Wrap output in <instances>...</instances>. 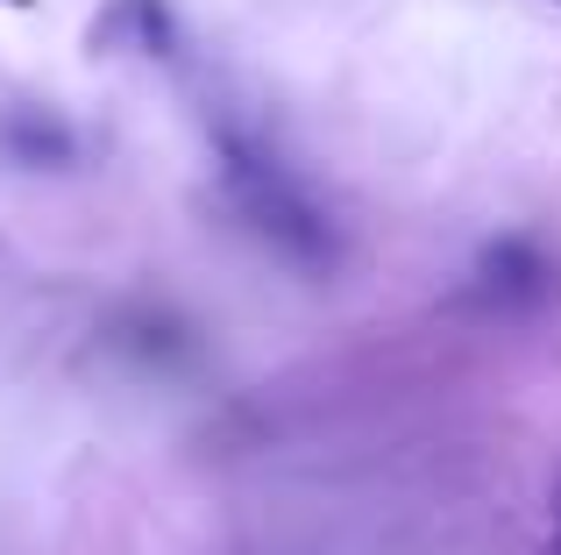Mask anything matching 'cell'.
I'll list each match as a JSON object with an SVG mask.
<instances>
[{
    "instance_id": "obj_3",
    "label": "cell",
    "mask_w": 561,
    "mask_h": 555,
    "mask_svg": "<svg viewBox=\"0 0 561 555\" xmlns=\"http://www.w3.org/2000/svg\"><path fill=\"white\" fill-rule=\"evenodd\" d=\"M93 57L100 50H150V57H179V14L164 0H107V14L93 22Z\"/></svg>"
},
{
    "instance_id": "obj_2",
    "label": "cell",
    "mask_w": 561,
    "mask_h": 555,
    "mask_svg": "<svg viewBox=\"0 0 561 555\" xmlns=\"http://www.w3.org/2000/svg\"><path fill=\"white\" fill-rule=\"evenodd\" d=\"M469 299L491 314H534V306L561 299V264L534 236H497L483 242L477 271H469Z\"/></svg>"
},
{
    "instance_id": "obj_4",
    "label": "cell",
    "mask_w": 561,
    "mask_h": 555,
    "mask_svg": "<svg viewBox=\"0 0 561 555\" xmlns=\"http://www.w3.org/2000/svg\"><path fill=\"white\" fill-rule=\"evenodd\" d=\"M0 150H8L14 165L65 171L71 157H79V136H71L50 107H8V114H0Z\"/></svg>"
},
{
    "instance_id": "obj_1",
    "label": "cell",
    "mask_w": 561,
    "mask_h": 555,
    "mask_svg": "<svg viewBox=\"0 0 561 555\" xmlns=\"http://www.w3.org/2000/svg\"><path fill=\"white\" fill-rule=\"evenodd\" d=\"M214 157H220V200H228L234 222H242L271 257H285V264H299V271H328L334 257H342L334 222L320 214V200L306 193L256 136L214 128Z\"/></svg>"
},
{
    "instance_id": "obj_6",
    "label": "cell",
    "mask_w": 561,
    "mask_h": 555,
    "mask_svg": "<svg viewBox=\"0 0 561 555\" xmlns=\"http://www.w3.org/2000/svg\"><path fill=\"white\" fill-rule=\"evenodd\" d=\"M554 555H561V513H554Z\"/></svg>"
},
{
    "instance_id": "obj_5",
    "label": "cell",
    "mask_w": 561,
    "mask_h": 555,
    "mask_svg": "<svg viewBox=\"0 0 561 555\" xmlns=\"http://www.w3.org/2000/svg\"><path fill=\"white\" fill-rule=\"evenodd\" d=\"M0 8H36V0H0Z\"/></svg>"
}]
</instances>
